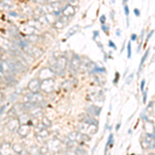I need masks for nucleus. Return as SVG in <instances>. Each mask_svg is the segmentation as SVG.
Here are the masks:
<instances>
[{
  "label": "nucleus",
  "instance_id": "f257e3e1",
  "mask_svg": "<svg viewBox=\"0 0 155 155\" xmlns=\"http://www.w3.org/2000/svg\"><path fill=\"white\" fill-rule=\"evenodd\" d=\"M67 63L68 60L65 56H59V57L55 58V60L53 61V64H52L51 68L55 71L56 74H61L63 76L64 74V70L67 66Z\"/></svg>",
  "mask_w": 155,
  "mask_h": 155
},
{
  "label": "nucleus",
  "instance_id": "f03ea898",
  "mask_svg": "<svg viewBox=\"0 0 155 155\" xmlns=\"http://www.w3.org/2000/svg\"><path fill=\"white\" fill-rule=\"evenodd\" d=\"M67 138L70 141H74V142L78 143V144H81V145L84 144L85 142H90L91 141L90 135L81 132V131H79L78 129L69 132L68 135H67Z\"/></svg>",
  "mask_w": 155,
  "mask_h": 155
},
{
  "label": "nucleus",
  "instance_id": "7ed1b4c3",
  "mask_svg": "<svg viewBox=\"0 0 155 155\" xmlns=\"http://www.w3.org/2000/svg\"><path fill=\"white\" fill-rule=\"evenodd\" d=\"M77 129L79 131L83 133H86L88 135H93L97 132L98 130V126L94 125V124H90V123H86V122H80L77 126Z\"/></svg>",
  "mask_w": 155,
  "mask_h": 155
},
{
  "label": "nucleus",
  "instance_id": "20e7f679",
  "mask_svg": "<svg viewBox=\"0 0 155 155\" xmlns=\"http://www.w3.org/2000/svg\"><path fill=\"white\" fill-rule=\"evenodd\" d=\"M22 50L24 51L25 55H28L32 58H38L43 55V50H41V49H39L38 47L31 46L30 43L26 44L22 48Z\"/></svg>",
  "mask_w": 155,
  "mask_h": 155
},
{
  "label": "nucleus",
  "instance_id": "39448f33",
  "mask_svg": "<svg viewBox=\"0 0 155 155\" xmlns=\"http://www.w3.org/2000/svg\"><path fill=\"white\" fill-rule=\"evenodd\" d=\"M23 102H31L33 105H39L44 102V96L39 92H30L28 94H25L23 96Z\"/></svg>",
  "mask_w": 155,
  "mask_h": 155
},
{
  "label": "nucleus",
  "instance_id": "423d86ee",
  "mask_svg": "<svg viewBox=\"0 0 155 155\" xmlns=\"http://www.w3.org/2000/svg\"><path fill=\"white\" fill-rule=\"evenodd\" d=\"M55 89V81L53 78L44 79L41 81V90L44 93H52Z\"/></svg>",
  "mask_w": 155,
  "mask_h": 155
},
{
  "label": "nucleus",
  "instance_id": "0eeeda50",
  "mask_svg": "<svg viewBox=\"0 0 155 155\" xmlns=\"http://www.w3.org/2000/svg\"><path fill=\"white\" fill-rule=\"evenodd\" d=\"M81 66H82L81 57L78 56V55H74L69 61V69L74 72H78V70L80 69V67Z\"/></svg>",
  "mask_w": 155,
  "mask_h": 155
},
{
  "label": "nucleus",
  "instance_id": "6e6552de",
  "mask_svg": "<svg viewBox=\"0 0 155 155\" xmlns=\"http://www.w3.org/2000/svg\"><path fill=\"white\" fill-rule=\"evenodd\" d=\"M19 125H20V122H19L18 117H11V120L6 122L5 127L9 132H15V131H17Z\"/></svg>",
  "mask_w": 155,
  "mask_h": 155
},
{
  "label": "nucleus",
  "instance_id": "1a4fd4ad",
  "mask_svg": "<svg viewBox=\"0 0 155 155\" xmlns=\"http://www.w3.org/2000/svg\"><path fill=\"white\" fill-rule=\"evenodd\" d=\"M47 145H48L49 150H50V151L60 152L61 145H62V143L60 142V140H58V138H52V140L49 141V142L47 143Z\"/></svg>",
  "mask_w": 155,
  "mask_h": 155
},
{
  "label": "nucleus",
  "instance_id": "9d476101",
  "mask_svg": "<svg viewBox=\"0 0 155 155\" xmlns=\"http://www.w3.org/2000/svg\"><path fill=\"white\" fill-rule=\"evenodd\" d=\"M28 112H29V116L31 117V118L37 119V118H39V117L44 116V109H43V107L39 105H35V107H33Z\"/></svg>",
  "mask_w": 155,
  "mask_h": 155
},
{
  "label": "nucleus",
  "instance_id": "9b49d317",
  "mask_svg": "<svg viewBox=\"0 0 155 155\" xmlns=\"http://www.w3.org/2000/svg\"><path fill=\"white\" fill-rule=\"evenodd\" d=\"M28 90L30 92H39L41 90V80L32 79L28 83Z\"/></svg>",
  "mask_w": 155,
  "mask_h": 155
},
{
  "label": "nucleus",
  "instance_id": "f8f14e48",
  "mask_svg": "<svg viewBox=\"0 0 155 155\" xmlns=\"http://www.w3.org/2000/svg\"><path fill=\"white\" fill-rule=\"evenodd\" d=\"M55 71L51 68V67H44L39 71V74H38V79L41 80H44V79H49V78H53L55 76Z\"/></svg>",
  "mask_w": 155,
  "mask_h": 155
},
{
  "label": "nucleus",
  "instance_id": "ddd939ff",
  "mask_svg": "<svg viewBox=\"0 0 155 155\" xmlns=\"http://www.w3.org/2000/svg\"><path fill=\"white\" fill-rule=\"evenodd\" d=\"M68 20H69V18L65 17V16H62V17L57 19V20L53 23V27L57 30L62 29V28H64L65 26L68 24Z\"/></svg>",
  "mask_w": 155,
  "mask_h": 155
},
{
  "label": "nucleus",
  "instance_id": "4468645a",
  "mask_svg": "<svg viewBox=\"0 0 155 155\" xmlns=\"http://www.w3.org/2000/svg\"><path fill=\"white\" fill-rule=\"evenodd\" d=\"M17 132L21 138H26L30 133V126L28 124H20L17 129Z\"/></svg>",
  "mask_w": 155,
  "mask_h": 155
},
{
  "label": "nucleus",
  "instance_id": "2eb2a0df",
  "mask_svg": "<svg viewBox=\"0 0 155 155\" xmlns=\"http://www.w3.org/2000/svg\"><path fill=\"white\" fill-rule=\"evenodd\" d=\"M61 14H62V16H65V17L67 18H71L74 17V14H76V9H74V8L71 4H67V5H65L64 8H62Z\"/></svg>",
  "mask_w": 155,
  "mask_h": 155
},
{
  "label": "nucleus",
  "instance_id": "dca6fc26",
  "mask_svg": "<svg viewBox=\"0 0 155 155\" xmlns=\"http://www.w3.org/2000/svg\"><path fill=\"white\" fill-rule=\"evenodd\" d=\"M100 112H102V108L95 105H90V107L87 109V114L92 117H98L100 115Z\"/></svg>",
  "mask_w": 155,
  "mask_h": 155
},
{
  "label": "nucleus",
  "instance_id": "f3484780",
  "mask_svg": "<svg viewBox=\"0 0 155 155\" xmlns=\"http://www.w3.org/2000/svg\"><path fill=\"white\" fill-rule=\"evenodd\" d=\"M35 135L36 137L41 140V138H47L50 135V131L47 129V127L44 128H41V129H38V130H35Z\"/></svg>",
  "mask_w": 155,
  "mask_h": 155
},
{
  "label": "nucleus",
  "instance_id": "a211bd4d",
  "mask_svg": "<svg viewBox=\"0 0 155 155\" xmlns=\"http://www.w3.org/2000/svg\"><path fill=\"white\" fill-rule=\"evenodd\" d=\"M18 119H19V122H20V124H28V122L30 121V119H31V117L29 116V114H27V113H22V114H20L18 116Z\"/></svg>",
  "mask_w": 155,
  "mask_h": 155
},
{
  "label": "nucleus",
  "instance_id": "6ab92c4d",
  "mask_svg": "<svg viewBox=\"0 0 155 155\" xmlns=\"http://www.w3.org/2000/svg\"><path fill=\"white\" fill-rule=\"evenodd\" d=\"M11 149H13V151L15 152L16 154H23V153H28V151H25L24 147L22 146L21 144H14L13 146H11Z\"/></svg>",
  "mask_w": 155,
  "mask_h": 155
},
{
  "label": "nucleus",
  "instance_id": "aec40b11",
  "mask_svg": "<svg viewBox=\"0 0 155 155\" xmlns=\"http://www.w3.org/2000/svg\"><path fill=\"white\" fill-rule=\"evenodd\" d=\"M11 145L8 142H3L2 144H0V153L8 154L9 151H11Z\"/></svg>",
  "mask_w": 155,
  "mask_h": 155
},
{
  "label": "nucleus",
  "instance_id": "412c9836",
  "mask_svg": "<svg viewBox=\"0 0 155 155\" xmlns=\"http://www.w3.org/2000/svg\"><path fill=\"white\" fill-rule=\"evenodd\" d=\"M26 41H27L28 43L36 44V43H38V41H41V36L37 35V34H35V33H31L26 37Z\"/></svg>",
  "mask_w": 155,
  "mask_h": 155
},
{
  "label": "nucleus",
  "instance_id": "4be33fe9",
  "mask_svg": "<svg viewBox=\"0 0 155 155\" xmlns=\"http://www.w3.org/2000/svg\"><path fill=\"white\" fill-rule=\"evenodd\" d=\"M82 122H86V123H90V124H94V125H97L98 126V121L96 120L94 117L90 116V115H86L83 119L81 120Z\"/></svg>",
  "mask_w": 155,
  "mask_h": 155
},
{
  "label": "nucleus",
  "instance_id": "5701e85b",
  "mask_svg": "<svg viewBox=\"0 0 155 155\" xmlns=\"http://www.w3.org/2000/svg\"><path fill=\"white\" fill-rule=\"evenodd\" d=\"M141 147H142L143 150H148V149H150V148H154V142L150 143L143 138V140L141 141Z\"/></svg>",
  "mask_w": 155,
  "mask_h": 155
},
{
  "label": "nucleus",
  "instance_id": "b1692460",
  "mask_svg": "<svg viewBox=\"0 0 155 155\" xmlns=\"http://www.w3.org/2000/svg\"><path fill=\"white\" fill-rule=\"evenodd\" d=\"M149 53H150V49H148V50H147L146 52H145V54H144V56L142 57V59H141L140 66H138V77H140L141 72H142V67H143V65H144L145 61H146V59L148 58V55H149Z\"/></svg>",
  "mask_w": 155,
  "mask_h": 155
},
{
  "label": "nucleus",
  "instance_id": "393cba45",
  "mask_svg": "<svg viewBox=\"0 0 155 155\" xmlns=\"http://www.w3.org/2000/svg\"><path fill=\"white\" fill-rule=\"evenodd\" d=\"M13 8H14L13 3L6 1V0H3V1L0 2V9H2V11H9V9H11Z\"/></svg>",
  "mask_w": 155,
  "mask_h": 155
},
{
  "label": "nucleus",
  "instance_id": "a878e982",
  "mask_svg": "<svg viewBox=\"0 0 155 155\" xmlns=\"http://www.w3.org/2000/svg\"><path fill=\"white\" fill-rule=\"evenodd\" d=\"M113 145H114V135L113 133H110V137L108 138V142L105 144V153H107L109 148H112Z\"/></svg>",
  "mask_w": 155,
  "mask_h": 155
},
{
  "label": "nucleus",
  "instance_id": "bb28decb",
  "mask_svg": "<svg viewBox=\"0 0 155 155\" xmlns=\"http://www.w3.org/2000/svg\"><path fill=\"white\" fill-rule=\"evenodd\" d=\"M44 17H46V19H47V21H48L49 24H53V23L55 22L56 20H57L58 16H56L55 14H52V13H47L46 15H44Z\"/></svg>",
  "mask_w": 155,
  "mask_h": 155
},
{
  "label": "nucleus",
  "instance_id": "cd10ccee",
  "mask_svg": "<svg viewBox=\"0 0 155 155\" xmlns=\"http://www.w3.org/2000/svg\"><path fill=\"white\" fill-rule=\"evenodd\" d=\"M79 28H80L79 25H74V27L70 28V29L68 30V32H67L66 35H65V37H66V38H69V37H71L72 35H74L78 31H79V30H78Z\"/></svg>",
  "mask_w": 155,
  "mask_h": 155
},
{
  "label": "nucleus",
  "instance_id": "c85d7f7f",
  "mask_svg": "<svg viewBox=\"0 0 155 155\" xmlns=\"http://www.w3.org/2000/svg\"><path fill=\"white\" fill-rule=\"evenodd\" d=\"M90 74H105V67L94 66L90 69Z\"/></svg>",
  "mask_w": 155,
  "mask_h": 155
},
{
  "label": "nucleus",
  "instance_id": "c756f323",
  "mask_svg": "<svg viewBox=\"0 0 155 155\" xmlns=\"http://www.w3.org/2000/svg\"><path fill=\"white\" fill-rule=\"evenodd\" d=\"M41 122L44 124V126H46L47 128H48V127H51V126L53 125L52 121L48 118V117H46V116H43V117H41Z\"/></svg>",
  "mask_w": 155,
  "mask_h": 155
},
{
  "label": "nucleus",
  "instance_id": "7c9ffc66",
  "mask_svg": "<svg viewBox=\"0 0 155 155\" xmlns=\"http://www.w3.org/2000/svg\"><path fill=\"white\" fill-rule=\"evenodd\" d=\"M38 153L39 154H49L50 153V150H49V147L47 144L43 145V146L38 147Z\"/></svg>",
  "mask_w": 155,
  "mask_h": 155
},
{
  "label": "nucleus",
  "instance_id": "2f4dec72",
  "mask_svg": "<svg viewBox=\"0 0 155 155\" xmlns=\"http://www.w3.org/2000/svg\"><path fill=\"white\" fill-rule=\"evenodd\" d=\"M28 153H30V154H39L38 153V147L35 146V145L30 146L29 149H28Z\"/></svg>",
  "mask_w": 155,
  "mask_h": 155
},
{
  "label": "nucleus",
  "instance_id": "473e14b6",
  "mask_svg": "<svg viewBox=\"0 0 155 155\" xmlns=\"http://www.w3.org/2000/svg\"><path fill=\"white\" fill-rule=\"evenodd\" d=\"M74 153H77V154H87V151L85 149H83L82 146H79V147L74 148Z\"/></svg>",
  "mask_w": 155,
  "mask_h": 155
},
{
  "label": "nucleus",
  "instance_id": "72a5a7b5",
  "mask_svg": "<svg viewBox=\"0 0 155 155\" xmlns=\"http://www.w3.org/2000/svg\"><path fill=\"white\" fill-rule=\"evenodd\" d=\"M145 111H146V112H149V113H148V114H150V113H151V112H152V113L154 112V102H153V100H152V102H150L149 105H148L147 109L145 110Z\"/></svg>",
  "mask_w": 155,
  "mask_h": 155
},
{
  "label": "nucleus",
  "instance_id": "f704fd0d",
  "mask_svg": "<svg viewBox=\"0 0 155 155\" xmlns=\"http://www.w3.org/2000/svg\"><path fill=\"white\" fill-rule=\"evenodd\" d=\"M131 41H128L127 43V58L130 59L131 58Z\"/></svg>",
  "mask_w": 155,
  "mask_h": 155
},
{
  "label": "nucleus",
  "instance_id": "c9c22d12",
  "mask_svg": "<svg viewBox=\"0 0 155 155\" xmlns=\"http://www.w3.org/2000/svg\"><path fill=\"white\" fill-rule=\"evenodd\" d=\"M102 30L107 35H109V33H110V31H109V30H110V26H107V25H105V24L102 25Z\"/></svg>",
  "mask_w": 155,
  "mask_h": 155
},
{
  "label": "nucleus",
  "instance_id": "e433bc0d",
  "mask_svg": "<svg viewBox=\"0 0 155 155\" xmlns=\"http://www.w3.org/2000/svg\"><path fill=\"white\" fill-rule=\"evenodd\" d=\"M123 8H124V14H125L126 18H128V17H129V8H128L127 3H126V4H123Z\"/></svg>",
  "mask_w": 155,
  "mask_h": 155
},
{
  "label": "nucleus",
  "instance_id": "4c0bfd02",
  "mask_svg": "<svg viewBox=\"0 0 155 155\" xmlns=\"http://www.w3.org/2000/svg\"><path fill=\"white\" fill-rule=\"evenodd\" d=\"M119 77H120L119 72H115V79H114V81H113V83H114L115 85H117V83L119 82Z\"/></svg>",
  "mask_w": 155,
  "mask_h": 155
},
{
  "label": "nucleus",
  "instance_id": "58836bf2",
  "mask_svg": "<svg viewBox=\"0 0 155 155\" xmlns=\"http://www.w3.org/2000/svg\"><path fill=\"white\" fill-rule=\"evenodd\" d=\"M64 85H66V87H63V88H64V89H66V90H67V89H70V88H71V84H70V81H65L64 82V83H63V85L62 86H64Z\"/></svg>",
  "mask_w": 155,
  "mask_h": 155
},
{
  "label": "nucleus",
  "instance_id": "ea45409f",
  "mask_svg": "<svg viewBox=\"0 0 155 155\" xmlns=\"http://www.w3.org/2000/svg\"><path fill=\"white\" fill-rule=\"evenodd\" d=\"M109 47H110V48H112L113 50H117V46H116V44H115L113 41H109Z\"/></svg>",
  "mask_w": 155,
  "mask_h": 155
},
{
  "label": "nucleus",
  "instance_id": "a19ab883",
  "mask_svg": "<svg viewBox=\"0 0 155 155\" xmlns=\"http://www.w3.org/2000/svg\"><path fill=\"white\" fill-rule=\"evenodd\" d=\"M145 84H146V81H145V80L143 79V81L141 82V86H140V90H141V92H143V91L145 90Z\"/></svg>",
  "mask_w": 155,
  "mask_h": 155
},
{
  "label": "nucleus",
  "instance_id": "79ce46f5",
  "mask_svg": "<svg viewBox=\"0 0 155 155\" xmlns=\"http://www.w3.org/2000/svg\"><path fill=\"white\" fill-rule=\"evenodd\" d=\"M153 33H154V30H151V31H150L149 33H148L147 37H146V44L150 41V38L152 37V35H153Z\"/></svg>",
  "mask_w": 155,
  "mask_h": 155
},
{
  "label": "nucleus",
  "instance_id": "37998d69",
  "mask_svg": "<svg viewBox=\"0 0 155 155\" xmlns=\"http://www.w3.org/2000/svg\"><path fill=\"white\" fill-rule=\"evenodd\" d=\"M142 93H143V102L146 103L147 102V90H144Z\"/></svg>",
  "mask_w": 155,
  "mask_h": 155
},
{
  "label": "nucleus",
  "instance_id": "c03bdc74",
  "mask_svg": "<svg viewBox=\"0 0 155 155\" xmlns=\"http://www.w3.org/2000/svg\"><path fill=\"white\" fill-rule=\"evenodd\" d=\"M99 21H100V24H102V25L105 24V21H107V17H105V15H102V17L99 18Z\"/></svg>",
  "mask_w": 155,
  "mask_h": 155
},
{
  "label": "nucleus",
  "instance_id": "a18cd8bd",
  "mask_svg": "<svg viewBox=\"0 0 155 155\" xmlns=\"http://www.w3.org/2000/svg\"><path fill=\"white\" fill-rule=\"evenodd\" d=\"M133 76H135V74H129V77L127 78V81H126V84H130L131 82H132V79H133Z\"/></svg>",
  "mask_w": 155,
  "mask_h": 155
},
{
  "label": "nucleus",
  "instance_id": "49530a36",
  "mask_svg": "<svg viewBox=\"0 0 155 155\" xmlns=\"http://www.w3.org/2000/svg\"><path fill=\"white\" fill-rule=\"evenodd\" d=\"M133 14L135 15V17H140V16H141V11L138 8H133Z\"/></svg>",
  "mask_w": 155,
  "mask_h": 155
},
{
  "label": "nucleus",
  "instance_id": "de8ad7c7",
  "mask_svg": "<svg viewBox=\"0 0 155 155\" xmlns=\"http://www.w3.org/2000/svg\"><path fill=\"white\" fill-rule=\"evenodd\" d=\"M130 41H138V35L135 34V33H132V34H131V36H130Z\"/></svg>",
  "mask_w": 155,
  "mask_h": 155
},
{
  "label": "nucleus",
  "instance_id": "09e8293b",
  "mask_svg": "<svg viewBox=\"0 0 155 155\" xmlns=\"http://www.w3.org/2000/svg\"><path fill=\"white\" fill-rule=\"evenodd\" d=\"M8 16L9 17H19V15L16 11H8Z\"/></svg>",
  "mask_w": 155,
  "mask_h": 155
},
{
  "label": "nucleus",
  "instance_id": "8fccbe9b",
  "mask_svg": "<svg viewBox=\"0 0 155 155\" xmlns=\"http://www.w3.org/2000/svg\"><path fill=\"white\" fill-rule=\"evenodd\" d=\"M99 35V32L98 31H93V41H95L97 38V36Z\"/></svg>",
  "mask_w": 155,
  "mask_h": 155
},
{
  "label": "nucleus",
  "instance_id": "3c124183",
  "mask_svg": "<svg viewBox=\"0 0 155 155\" xmlns=\"http://www.w3.org/2000/svg\"><path fill=\"white\" fill-rule=\"evenodd\" d=\"M96 44H97L98 48H99L100 50H102V52H105V50H103V44H102V43H100V41H97V43H96Z\"/></svg>",
  "mask_w": 155,
  "mask_h": 155
},
{
  "label": "nucleus",
  "instance_id": "603ef678",
  "mask_svg": "<svg viewBox=\"0 0 155 155\" xmlns=\"http://www.w3.org/2000/svg\"><path fill=\"white\" fill-rule=\"evenodd\" d=\"M63 1V0H47V2H49V3H54V2H61Z\"/></svg>",
  "mask_w": 155,
  "mask_h": 155
},
{
  "label": "nucleus",
  "instance_id": "864d4df0",
  "mask_svg": "<svg viewBox=\"0 0 155 155\" xmlns=\"http://www.w3.org/2000/svg\"><path fill=\"white\" fill-rule=\"evenodd\" d=\"M116 35H117L118 37L121 36V30L119 29V28H118V29H116Z\"/></svg>",
  "mask_w": 155,
  "mask_h": 155
},
{
  "label": "nucleus",
  "instance_id": "5fc2aeb1",
  "mask_svg": "<svg viewBox=\"0 0 155 155\" xmlns=\"http://www.w3.org/2000/svg\"><path fill=\"white\" fill-rule=\"evenodd\" d=\"M36 3H39V4H43L44 2H47V0H33Z\"/></svg>",
  "mask_w": 155,
  "mask_h": 155
},
{
  "label": "nucleus",
  "instance_id": "6e6d98bb",
  "mask_svg": "<svg viewBox=\"0 0 155 155\" xmlns=\"http://www.w3.org/2000/svg\"><path fill=\"white\" fill-rule=\"evenodd\" d=\"M5 108H6V105H3V107H2V108H1V109H0V115H1V114H2V113H3V112H4V110H5Z\"/></svg>",
  "mask_w": 155,
  "mask_h": 155
},
{
  "label": "nucleus",
  "instance_id": "4d7b16f0",
  "mask_svg": "<svg viewBox=\"0 0 155 155\" xmlns=\"http://www.w3.org/2000/svg\"><path fill=\"white\" fill-rule=\"evenodd\" d=\"M120 127H121V122H119V123H117V125H116V130L118 131L119 129H120Z\"/></svg>",
  "mask_w": 155,
  "mask_h": 155
},
{
  "label": "nucleus",
  "instance_id": "13d9d810",
  "mask_svg": "<svg viewBox=\"0 0 155 155\" xmlns=\"http://www.w3.org/2000/svg\"><path fill=\"white\" fill-rule=\"evenodd\" d=\"M111 18H112V20H114V18H115V11H111Z\"/></svg>",
  "mask_w": 155,
  "mask_h": 155
},
{
  "label": "nucleus",
  "instance_id": "bf43d9fd",
  "mask_svg": "<svg viewBox=\"0 0 155 155\" xmlns=\"http://www.w3.org/2000/svg\"><path fill=\"white\" fill-rule=\"evenodd\" d=\"M2 98H3V93H2L1 91H0V100H1Z\"/></svg>",
  "mask_w": 155,
  "mask_h": 155
},
{
  "label": "nucleus",
  "instance_id": "052dcab7",
  "mask_svg": "<svg viewBox=\"0 0 155 155\" xmlns=\"http://www.w3.org/2000/svg\"><path fill=\"white\" fill-rule=\"evenodd\" d=\"M124 47H125V41H124V43H123V46H122V49H121V53H122V52H123V50H124Z\"/></svg>",
  "mask_w": 155,
  "mask_h": 155
},
{
  "label": "nucleus",
  "instance_id": "680f3d73",
  "mask_svg": "<svg viewBox=\"0 0 155 155\" xmlns=\"http://www.w3.org/2000/svg\"><path fill=\"white\" fill-rule=\"evenodd\" d=\"M127 1H128V0H122V3H123V4H126V3H127Z\"/></svg>",
  "mask_w": 155,
  "mask_h": 155
},
{
  "label": "nucleus",
  "instance_id": "e2e57ef3",
  "mask_svg": "<svg viewBox=\"0 0 155 155\" xmlns=\"http://www.w3.org/2000/svg\"><path fill=\"white\" fill-rule=\"evenodd\" d=\"M2 78V74H1V72H0V79H1Z\"/></svg>",
  "mask_w": 155,
  "mask_h": 155
}]
</instances>
